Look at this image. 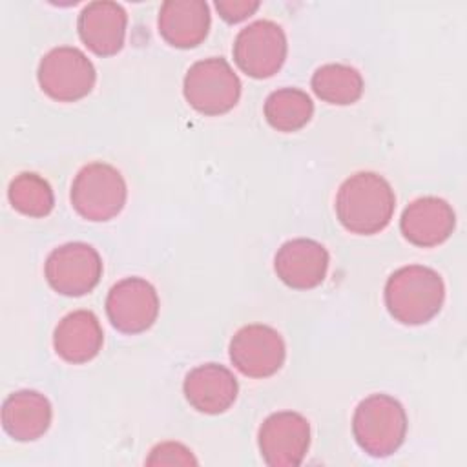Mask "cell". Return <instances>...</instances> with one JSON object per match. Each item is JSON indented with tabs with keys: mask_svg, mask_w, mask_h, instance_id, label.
<instances>
[{
	"mask_svg": "<svg viewBox=\"0 0 467 467\" xmlns=\"http://www.w3.org/2000/svg\"><path fill=\"white\" fill-rule=\"evenodd\" d=\"M396 195L385 177L374 171H358L343 181L336 195V215L352 234L372 235L392 219Z\"/></svg>",
	"mask_w": 467,
	"mask_h": 467,
	"instance_id": "1",
	"label": "cell"
},
{
	"mask_svg": "<svg viewBox=\"0 0 467 467\" xmlns=\"http://www.w3.org/2000/svg\"><path fill=\"white\" fill-rule=\"evenodd\" d=\"M192 451L177 441H164L151 449L146 465H195Z\"/></svg>",
	"mask_w": 467,
	"mask_h": 467,
	"instance_id": "22",
	"label": "cell"
},
{
	"mask_svg": "<svg viewBox=\"0 0 467 467\" xmlns=\"http://www.w3.org/2000/svg\"><path fill=\"white\" fill-rule=\"evenodd\" d=\"M257 443L270 467H297L310 447V423L294 410L270 414L259 427Z\"/></svg>",
	"mask_w": 467,
	"mask_h": 467,
	"instance_id": "9",
	"label": "cell"
},
{
	"mask_svg": "<svg viewBox=\"0 0 467 467\" xmlns=\"http://www.w3.org/2000/svg\"><path fill=\"white\" fill-rule=\"evenodd\" d=\"M445 285L441 275L423 265L401 266L385 283V305L401 325H423L443 305Z\"/></svg>",
	"mask_w": 467,
	"mask_h": 467,
	"instance_id": "2",
	"label": "cell"
},
{
	"mask_svg": "<svg viewBox=\"0 0 467 467\" xmlns=\"http://www.w3.org/2000/svg\"><path fill=\"white\" fill-rule=\"evenodd\" d=\"M274 270L277 277L290 288H316L327 275L328 252L321 243L314 239H290L277 250Z\"/></svg>",
	"mask_w": 467,
	"mask_h": 467,
	"instance_id": "12",
	"label": "cell"
},
{
	"mask_svg": "<svg viewBox=\"0 0 467 467\" xmlns=\"http://www.w3.org/2000/svg\"><path fill=\"white\" fill-rule=\"evenodd\" d=\"M312 115V99L297 88L275 89L265 100V119L277 131H297L310 122Z\"/></svg>",
	"mask_w": 467,
	"mask_h": 467,
	"instance_id": "19",
	"label": "cell"
},
{
	"mask_svg": "<svg viewBox=\"0 0 467 467\" xmlns=\"http://www.w3.org/2000/svg\"><path fill=\"white\" fill-rule=\"evenodd\" d=\"M128 15L117 2H89L78 15V36L88 49L100 57H111L124 46Z\"/></svg>",
	"mask_w": 467,
	"mask_h": 467,
	"instance_id": "14",
	"label": "cell"
},
{
	"mask_svg": "<svg viewBox=\"0 0 467 467\" xmlns=\"http://www.w3.org/2000/svg\"><path fill=\"white\" fill-rule=\"evenodd\" d=\"M11 206L29 217H46L55 204V195L49 182L35 171H22L7 190Z\"/></svg>",
	"mask_w": 467,
	"mask_h": 467,
	"instance_id": "21",
	"label": "cell"
},
{
	"mask_svg": "<svg viewBox=\"0 0 467 467\" xmlns=\"http://www.w3.org/2000/svg\"><path fill=\"white\" fill-rule=\"evenodd\" d=\"M352 434L367 454L390 456L405 441L407 414L403 405L389 394L367 396L354 410Z\"/></svg>",
	"mask_w": 467,
	"mask_h": 467,
	"instance_id": "3",
	"label": "cell"
},
{
	"mask_svg": "<svg viewBox=\"0 0 467 467\" xmlns=\"http://www.w3.org/2000/svg\"><path fill=\"white\" fill-rule=\"evenodd\" d=\"M182 93L186 102L202 115H223L241 97V80L223 57L197 60L184 75Z\"/></svg>",
	"mask_w": 467,
	"mask_h": 467,
	"instance_id": "5",
	"label": "cell"
},
{
	"mask_svg": "<svg viewBox=\"0 0 467 467\" xmlns=\"http://www.w3.org/2000/svg\"><path fill=\"white\" fill-rule=\"evenodd\" d=\"M51 403L36 390H16L2 405V427L16 441H35L51 425Z\"/></svg>",
	"mask_w": 467,
	"mask_h": 467,
	"instance_id": "18",
	"label": "cell"
},
{
	"mask_svg": "<svg viewBox=\"0 0 467 467\" xmlns=\"http://www.w3.org/2000/svg\"><path fill=\"white\" fill-rule=\"evenodd\" d=\"M44 274L49 286L69 297L89 294L102 277V259L88 243H66L46 259Z\"/></svg>",
	"mask_w": 467,
	"mask_h": 467,
	"instance_id": "8",
	"label": "cell"
},
{
	"mask_svg": "<svg viewBox=\"0 0 467 467\" xmlns=\"http://www.w3.org/2000/svg\"><path fill=\"white\" fill-rule=\"evenodd\" d=\"M230 359L234 367L248 378H268L275 374L286 358L281 334L268 325H246L230 341Z\"/></svg>",
	"mask_w": 467,
	"mask_h": 467,
	"instance_id": "10",
	"label": "cell"
},
{
	"mask_svg": "<svg viewBox=\"0 0 467 467\" xmlns=\"http://www.w3.org/2000/svg\"><path fill=\"white\" fill-rule=\"evenodd\" d=\"M40 89L58 102H75L89 95L95 86L97 71L93 62L73 46L49 49L36 71Z\"/></svg>",
	"mask_w": 467,
	"mask_h": 467,
	"instance_id": "6",
	"label": "cell"
},
{
	"mask_svg": "<svg viewBox=\"0 0 467 467\" xmlns=\"http://www.w3.org/2000/svg\"><path fill=\"white\" fill-rule=\"evenodd\" d=\"M161 36L173 47L199 46L210 29V7L202 0H166L157 18Z\"/></svg>",
	"mask_w": 467,
	"mask_h": 467,
	"instance_id": "16",
	"label": "cell"
},
{
	"mask_svg": "<svg viewBox=\"0 0 467 467\" xmlns=\"http://www.w3.org/2000/svg\"><path fill=\"white\" fill-rule=\"evenodd\" d=\"M128 188L122 173L108 162H89L78 170L71 182L75 212L93 223L109 221L126 204Z\"/></svg>",
	"mask_w": 467,
	"mask_h": 467,
	"instance_id": "4",
	"label": "cell"
},
{
	"mask_svg": "<svg viewBox=\"0 0 467 467\" xmlns=\"http://www.w3.org/2000/svg\"><path fill=\"white\" fill-rule=\"evenodd\" d=\"M259 5L261 4L257 0H217L215 2V9L219 11L221 18L230 24H237L248 18L259 9Z\"/></svg>",
	"mask_w": 467,
	"mask_h": 467,
	"instance_id": "23",
	"label": "cell"
},
{
	"mask_svg": "<svg viewBox=\"0 0 467 467\" xmlns=\"http://www.w3.org/2000/svg\"><path fill=\"white\" fill-rule=\"evenodd\" d=\"M312 89L328 104L348 106L361 97L363 77L347 64H323L312 75Z\"/></svg>",
	"mask_w": 467,
	"mask_h": 467,
	"instance_id": "20",
	"label": "cell"
},
{
	"mask_svg": "<svg viewBox=\"0 0 467 467\" xmlns=\"http://www.w3.org/2000/svg\"><path fill=\"white\" fill-rule=\"evenodd\" d=\"M182 392L195 410L221 414L237 400L239 383L230 368L217 363H204L186 374Z\"/></svg>",
	"mask_w": 467,
	"mask_h": 467,
	"instance_id": "15",
	"label": "cell"
},
{
	"mask_svg": "<svg viewBox=\"0 0 467 467\" xmlns=\"http://www.w3.org/2000/svg\"><path fill=\"white\" fill-rule=\"evenodd\" d=\"M456 226L452 206L440 197H420L401 213L400 230L403 237L421 248L438 246L447 241Z\"/></svg>",
	"mask_w": 467,
	"mask_h": 467,
	"instance_id": "13",
	"label": "cell"
},
{
	"mask_svg": "<svg viewBox=\"0 0 467 467\" xmlns=\"http://www.w3.org/2000/svg\"><path fill=\"white\" fill-rule=\"evenodd\" d=\"M106 314L109 323L122 334L148 330L159 316L155 286L142 277L120 279L108 292Z\"/></svg>",
	"mask_w": 467,
	"mask_h": 467,
	"instance_id": "11",
	"label": "cell"
},
{
	"mask_svg": "<svg viewBox=\"0 0 467 467\" xmlns=\"http://www.w3.org/2000/svg\"><path fill=\"white\" fill-rule=\"evenodd\" d=\"M104 332L91 310H73L64 316L53 332L55 352L67 363L91 361L102 348Z\"/></svg>",
	"mask_w": 467,
	"mask_h": 467,
	"instance_id": "17",
	"label": "cell"
},
{
	"mask_svg": "<svg viewBox=\"0 0 467 467\" xmlns=\"http://www.w3.org/2000/svg\"><path fill=\"white\" fill-rule=\"evenodd\" d=\"M286 35L272 20H255L243 27L234 40V60L252 78H268L281 69L286 58Z\"/></svg>",
	"mask_w": 467,
	"mask_h": 467,
	"instance_id": "7",
	"label": "cell"
}]
</instances>
